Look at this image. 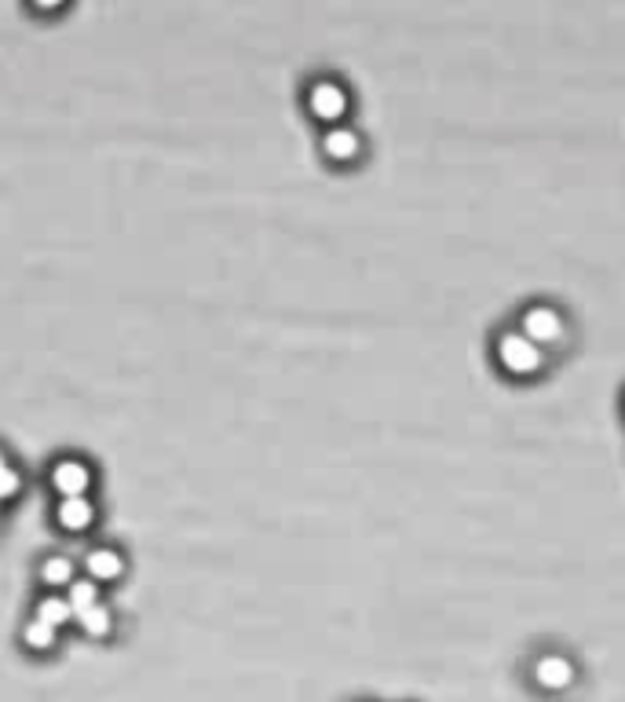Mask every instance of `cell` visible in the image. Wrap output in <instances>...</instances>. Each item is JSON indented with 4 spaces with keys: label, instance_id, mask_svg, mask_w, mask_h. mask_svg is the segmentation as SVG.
Returning <instances> with one entry per match:
<instances>
[{
    "label": "cell",
    "instance_id": "obj_5",
    "mask_svg": "<svg viewBox=\"0 0 625 702\" xmlns=\"http://www.w3.org/2000/svg\"><path fill=\"white\" fill-rule=\"evenodd\" d=\"M530 677H534V684H538L541 692L560 695V692H567L574 681H578V666H574L567 655H560V651H545V655L534 659Z\"/></svg>",
    "mask_w": 625,
    "mask_h": 702
},
{
    "label": "cell",
    "instance_id": "obj_11",
    "mask_svg": "<svg viewBox=\"0 0 625 702\" xmlns=\"http://www.w3.org/2000/svg\"><path fill=\"white\" fill-rule=\"evenodd\" d=\"M33 618H41V622H48V626L63 629L74 622V607H70V600L59 593H44L41 600H37V607H33Z\"/></svg>",
    "mask_w": 625,
    "mask_h": 702
},
{
    "label": "cell",
    "instance_id": "obj_3",
    "mask_svg": "<svg viewBox=\"0 0 625 702\" xmlns=\"http://www.w3.org/2000/svg\"><path fill=\"white\" fill-rule=\"evenodd\" d=\"M348 88L333 81V77H318L311 81L308 88V114L322 125H344V117H348Z\"/></svg>",
    "mask_w": 625,
    "mask_h": 702
},
{
    "label": "cell",
    "instance_id": "obj_2",
    "mask_svg": "<svg viewBox=\"0 0 625 702\" xmlns=\"http://www.w3.org/2000/svg\"><path fill=\"white\" fill-rule=\"evenodd\" d=\"M520 333L530 337V341L538 344V348H552V344H560L567 337V319H563V311L556 304H527L520 315Z\"/></svg>",
    "mask_w": 625,
    "mask_h": 702
},
{
    "label": "cell",
    "instance_id": "obj_13",
    "mask_svg": "<svg viewBox=\"0 0 625 702\" xmlns=\"http://www.w3.org/2000/svg\"><path fill=\"white\" fill-rule=\"evenodd\" d=\"M66 600H70V607H74V615L77 611H85V607H92V604H99V585L92 582V578H74V582L66 585Z\"/></svg>",
    "mask_w": 625,
    "mask_h": 702
},
{
    "label": "cell",
    "instance_id": "obj_14",
    "mask_svg": "<svg viewBox=\"0 0 625 702\" xmlns=\"http://www.w3.org/2000/svg\"><path fill=\"white\" fill-rule=\"evenodd\" d=\"M19 490H22V472L15 468V461L0 450V505L11 498H19Z\"/></svg>",
    "mask_w": 625,
    "mask_h": 702
},
{
    "label": "cell",
    "instance_id": "obj_10",
    "mask_svg": "<svg viewBox=\"0 0 625 702\" xmlns=\"http://www.w3.org/2000/svg\"><path fill=\"white\" fill-rule=\"evenodd\" d=\"M55 644H59V629L41 622V618H26V626H22V648L33 651V655H48Z\"/></svg>",
    "mask_w": 625,
    "mask_h": 702
},
{
    "label": "cell",
    "instance_id": "obj_15",
    "mask_svg": "<svg viewBox=\"0 0 625 702\" xmlns=\"http://www.w3.org/2000/svg\"><path fill=\"white\" fill-rule=\"evenodd\" d=\"M30 4H33L37 11H59V8L66 4V0H30Z\"/></svg>",
    "mask_w": 625,
    "mask_h": 702
},
{
    "label": "cell",
    "instance_id": "obj_8",
    "mask_svg": "<svg viewBox=\"0 0 625 702\" xmlns=\"http://www.w3.org/2000/svg\"><path fill=\"white\" fill-rule=\"evenodd\" d=\"M85 575L96 585L117 582V578L125 575V556H121V549H114V545H96V549H88Z\"/></svg>",
    "mask_w": 625,
    "mask_h": 702
},
{
    "label": "cell",
    "instance_id": "obj_1",
    "mask_svg": "<svg viewBox=\"0 0 625 702\" xmlns=\"http://www.w3.org/2000/svg\"><path fill=\"white\" fill-rule=\"evenodd\" d=\"M494 359H498L501 373L505 377H516V381H527V377H538L545 370V348L523 337L520 330H501L498 341H494Z\"/></svg>",
    "mask_w": 625,
    "mask_h": 702
},
{
    "label": "cell",
    "instance_id": "obj_9",
    "mask_svg": "<svg viewBox=\"0 0 625 702\" xmlns=\"http://www.w3.org/2000/svg\"><path fill=\"white\" fill-rule=\"evenodd\" d=\"M74 622H77V629H81L85 637H92V640L110 637V629H114V615H110V607H106L103 600L92 604V607H85V611H77Z\"/></svg>",
    "mask_w": 625,
    "mask_h": 702
},
{
    "label": "cell",
    "instance_id": "obj_6",
    "mask_svg": "<svg viewBox=\"0 0 625 702\" xmlns=\"http://www.w3.org/2000/svg\"><path fill=\"white\" fill-rule=\"evenodd\" d=\"M322 154L333 165H355L362 158V136L351 125H329L322 132Z\"/></svg>",
    "mask_w": 625,
    "mask_h": 702
},
{
    "label": "cell",
    "instance_id": "obj_12",
    "mask_svg": "<svg viewBox=\"0 0 625 702\" xmlns=\"http://www.w3.org/2000/svg\"><path fill=\"white\" fill-rule=\"evenodd\" d=\"M41 585H48L52 593H59V589H66V585L74 582L77 578V567H74V560L70 556H44V564H41Z\"/></svg>",
    "mask_w": 625,
    "mask_h": 702
},
{
    "label": "cell",
    "instance_id": "obj_7",
    "mask_svg": "<svg viewBox=\"0 0 625 702\" xmlns=\"http://www.w3.org/2000/svg\"><path fill=\"white\" fill-rule=\"evenodd\" d=\"M96 520H99V509L92 498H59V505H55V523H59L66 534L92 531Z\"/></svg>",
    "mask_w": 625,
    "mask_h": 702
},
{
    "label": "cell",
    "instance_id": "obj_4",
    "mask_svg": "<svg viewBox=\"0 0 625 702\" xmlns=\"http://www.w3.org/2000/svg\"><path fill=\"white\" fill-rule=\"evenodd\" d=\"M48 487L59 498H88L96 487V472L85 458H59L48 468Z\"/></svg>",
    "mask_w": 625,
    "mask_h": 702
}]
</instances>
